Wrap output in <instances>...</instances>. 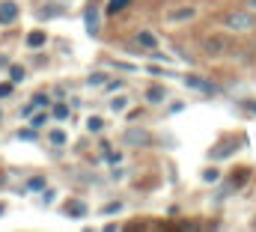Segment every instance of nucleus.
Masks as SVG:
<instances>
[{"label": "nucleus", "mask_w": 256, "mask_h": 232, "mask_svg": "<svg viewBox=\"0 0 256 232\" xmlns=\"http://www.w3.org/2000/svg\"><path fill=\"white\" fill-rule=\"evenodd\" d=\"M224 27L226 30H232V33H248V30H254L256 27V15L254 9H232V12H226L224 15Z\"/></svg>", "instance_id": "f257e3e1"}, {"label": "nucleus", "mask_w": 256, "mask_h": 232, "mask_svg": "<svg viewBox=\"0 0 256 232\" xmlns=\"http://www.w3.org/2000/svg\"><path fill=\"white\" fill-rule=\"evenodd\" d=\"M126 146H152V134L146 128H128L126 137H122Z\"/></svg>", "instance_id": "f03ea898"}, {"label": "nucleus", "mask_w": 256, "mask_h": 232, "mask_svg": "<svg viewBox=\"0 0 256 232\" xmlns=\"http://www.w3.org/2000/svg\"><path fill=\"white\" fill-rule=\"evenodd\" d=\"M226 48H230V42H226L224 36H208V39H202V51H206L208 57H220Z\"/></svg>", "instance_id": "7ed1b4c3"}, {"label": "nucleus", "mask_w": 256, "mask_h": 232, "mask_svg": "<svg viewBox=\"0 0 256 232\" xmlns=\"http://www.w3.org/2000/svg\"><path fill=\"white\" fill-rule=\"evenodd\" d=\"M185 84H188L191 90L206 92V96H214V92H218V86H214V84H208V80H202V78H196V74H188V78H185Z\"/></svg>", "instance_id": "20e7f679"}, {"label": "nucleus", "mask_w": 256, "mask_h": 232, "mask_svg": "<svg viewBox=\"0 0 256 232\" xmlns=\"http://www.w3.org/2000/svg\"><path fill=\"white\" fill-rule=\"evenodd\" d=\"M15 18H18V3H12V0L0 3V24H12Z\"/></svg>", "instance_id": "39448f33"}, {"label": "nucleus", "mask_w": 256, "mask_h": 232, "mask_svg": "<svg viewBox=\"0 0 256 232\" xmlns=\"http://www.w3.org/2000/svg\"><path fill=\"white\" fill-rule=\"evenodd\" d=\"M194 15H196L194 6H182V9H170V12H167V21H170V24H176V21H191Z\"/></svg>", "instance_id": "423d86ee"}, {"label": "nucleus", "mask_w": 256, "mask_h": 232, "mask_svg": "<svg viewBox=\"0 0 256 232\" xmlns=\"http://www.w3.org/2000/svg\"><path fill=\"white\" fill-rule=\"evenodd\" d=\"M164 98H167V90H164V86H149V90H146V102H149V104H161Z\"/></svg>", "instance_id": "0eeeda50"}, {"label": "nucleus", "mask_w": 256, "mask_h": 232, "mask_svg": "<svg viewBox=\"0 0 256 232\" xmlns=\"http://www.w3.org/2000/svg\"><path fill=\"white\" fill-rule=\"evenodd\" d=\"M86 30L96 36L98 33V9L96 6H86Z\"/></svg>", "instance_id": "6e6552de"}, {"label": "nucleus", "mask_w": 256, "mask_h": 232, "mask_svg": "<svg viewBox=\"0 0 256 232\" xmlns=\"http://www.w3.org/2000/svg\"><path fill=\"white\" fill-rule=\"evenodd\" d=\"M66 214H72V218H84V214H86V206L78 202V200H72V202H66Z\"/></svg>", "instance_id": "1a4fd4ad"}, {"label": "nucleus", "mask_w": 256, "mask_h": 232, "mask_svg": "<svg viewBox=\"0 0 256 232\" xmlns=\"http://www.w3.org/2000/svg\"><path fill=\"white\" fill-rule=\"evenodd\" d=\"M27 45H30V48L45 45V33H39V30H36V33H30V36H27Z\"/></svg>", "instance_id": "9d476101"}, {"label": "nucleus", "mask_w": 256, "mask_h": 232, "mask_svg": "<svg viewBox=\"0 0 256 232\" xmlns=\"http://www.w3.org/2000/svg\"><path fill=\"white\" fill-rule=\"evenodd\" d=\"M42 104H48V96H36V98L24 108V114H33V110H36V108H42Z\"/></svg>", "instance_id": "9b49d317"}, {"label": "nucleus", "mask_w": 256, "mask_h": 232, "mask_svg": "<svg viewBox=\"0 0 256 232\" xmlns=\"http://www.w3.org/2000/svg\"><path fill=\"white\" fill-rule=\"evenodd\" d=\"M128 3H131V0H110V3H108V12H110V15H116V12H122V9H126Z\"/></svg>", "instance_id": "f8f14e48"}, {"label": "nucleus", "mask_w": 256, "mask_h": 232, "mask_svg": "<svg viewBox=\"0 0 256 232\" xmlns=\"http://www.w3.org/2000/svg\"><path fill=\"white\" fill-rule=\"evenodd\" d=\"M137 42H140V45H146V48H155V36H152V33H146V30H143V33H137Z\"/></svg>", "instance_id": "ddd939ff"}, {"label": "nucleus", "mask_w": 256, "mask_h": 232, "mask_svg": "<svg viewBox=\"0 0 256 232\" xmlns=\"http://www.w3.org/2000/svg\"><path fill=\"white\" fill-rule=\"evenodd\" d=\"M9 78H12V80L18 84V80H24L27 74H24V68H21V66H12V68H9Z\"/></svg>", "instance_id": "4468645a"}, {"label": "nucleus", "mask_w": 256, "mask_h": 232, "mask_svg": "<svg viewBox=\"0 0 256 232\" xmlns=\"http://www.w3.org/2000/svg\"><path fill=\"white\" fill-rule=\"evenodd\" d=\"M102 125H104V122H102L98 116H92V119L86 122V128H90V131H102Z\"/></svg>", "instance_id": "2eb2a0df"}, {"label": "nucleus", "mask_w": 256, "mask_h": 232, "mask_svg": "<svg viewBox=\"0 0 256 232\" xmlns=\"http://www.w3.org/2000/svg\"><path fill=\"white\" fill-rule=\"evenodd\" d=\"M126 98H122V96H120V98H114V102H110V108H114V110H116V114H120V110H126Z\"/></svg>", "instance_id": "dca6fc26"}, {"label": "nucleus", "mask_w": 256, "mask_h": 232, "mask_svg": "<svg viewBox=\"0 0 256 232\" xmlns=\"http://www.w3.org/2000/svg\"><path fill=\"white\" fill-rule=\"evenodd\" d=\"M45 122H48V116H45V114H36V116H33V122H30V125H33V128H42Z\"/></svg>", "instance_id": "f3484780"}, {"label": "nucleus", "mask_w": 256, "mask_h": 232, "mask_svg": "<svg viewBox=\"0 0 256 232\" xmlns=\"http://www.w3.org/2000/svg\"><path fill=\"white\" fill-rule=\"evenodd\" d=\"M54 116H57V119H66V116H68V108H66V104H57V108H54Z\"/></svg>", "instance_id": "a211bd4d"}, {"label": "nucleus", "mask_w": 256, "mask_h": 232, "mask_svg": "<svg viewBox=\"0 0 256 232\" xmlns=\"http://www.w3.org/2000/svg\"><path fill=\"white\" fill-rule=\"evenodd\" d=\"M51 143H66V134L63 131H54V134H51Z\"/></svg>", "instance_id": "6ab92c4d"}, {"label": "nucleus", "mask_w": 256, "mask_h": 232, "mask_svg": "<svg viewBox=\"0 0 256 232\" xmlns=\"http://www.w3.org/2000/svg\"><path fill=\"white\" fill-rule=\"evenodd\" d=\"M120 208H122V206H120V202H110V206H108V208H104V214H114V212H120Z\"/></svg>", "instance_id": "aec40b11"}, {"label": "nucleus", "mask_w": 256, "mask_h": 232, "mask_svg": "<svg viewBox=\"0 0 256 232\" xmlns=\"http://www.w3.org/2000/svg\"><path fill=\"white\" fill-rule=\"evenodd\" d=\"M202 178H206V182H214V178H218V173H214V170H206V173H202Z\"/></svg>", "instance_id": "412c9836"}, {"label": "nucleus", "mask_w": 256, "mask_h": 232, "mask_svg": "<svg viewBox=\"0 0 256 232\" xmlns=\"http://www.w3.org/2000/svg\"><path fill=\"white\" fill-rule=\"evenodd\" d=\"M12 92V84H0V96H9Z\"/></svg>", "instance_id": "4be33fe9"}, {"label": "nucleus", "mask_w": 256, "mask_h": 232, "mask_svg": "<svg viewBox=\"0 0 256 232\" xmlns=\"http://www.w3.org/2000/svg\"><path fill=\"white\" fill-rule=\"evenodd\" d=\"M244 6H248V9H254V12H256V0H244Z\"/></svg>", "instance_id": "5701e85b"}]
</instances>
